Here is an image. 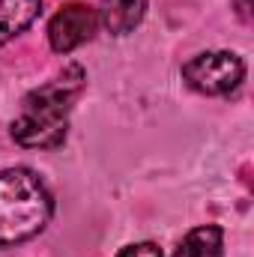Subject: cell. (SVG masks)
I'll list each match as a JSON object with an SVG mask.
<instances>
[{
	"label": "cell",
	"mask_w": 254,
	"mask_h": 257,
	"mask_svg": "<svg viewBox=\"0 0 254 257\" xmlns=\"http://www.w3.org/2000/svg\"><path fill=\"white\" fill-rule=\"evenodd\" d=\"M96 27H99L96 9L87 6V3L72 0V3L60 6L54 12V18L48 21V45L57 54H69V51L81 48L84 42H90Z\"/></svg>",
	"instance_id": "obj_4"
},
{
	"label": "cell",
	"mask_w": 254,
	"mask_h": 257,
	"mask_svg": "<svg viewBox=\"0 0 254 257\" xmlns=\"http://www.w3.org/2000/svg\"><path fill=\"white\" fill-rule=\"evenodd\" d=\"M96 15L111 36H126L144 21L147 0H99Z\"/></svg>",
	"instance_id": "obj_5"
},
{
	"label": "cell",
	"mask_w": 254,
	"mask_h": 257,
	"mask_svg": "<svg viewBox=\"0 0 254 257\" xmlns=\"http://www.w3.org/2000/svg\"><path fill=\"white\" fill-rule=\"evenodd\" d=\"M117 257H162V248L156 242H135V245H126Z\"/></svg>",
	"instance_id": "obj_8"
},
{
	"label": "cell",
	"mask_w": 254,
	"mask_h": 257,
	"mask_svg": "<svg viewBox=\"0 0 254 257\" xmlns=\"http://www.w3.org/2000/svg\"><path fill=\"white\" fill-rule=\"evenodd\" d=\"M42 12V0H0V48L24 33Z\"/></svg>",
	"instance_id": "obj_6"
},
{
	"label": "cell",
	"mask_w": 254,
	"mask_h": 257,
	"mask_svg": "<svg viewBox=\"0 0 254 257\" xmlns=\"http://www.w3.org/2000/svg\"><path fill=\"white\" fill-rule=\"evenodd\" d=\"M233 6H236L242 21H251V0H233Z\"/></svg>",
	"instance_id": "obj_9"
},
{
	"label": "cell",
	"mask_w": 254,
	"mask_h": 257,
	"mask_svg": "<svg viewBox=\"0 0 254 257\" xmlns=\"http://www.w3.org/2000/svg\"><path fill=\"white\" fill-rule=\"evenodd\" d=\"M54 212V197L27 168L0 171V248L33 239L45 230Z\"/></svg>",
	"instance_id": "obj_2"
},
{
	"label": "cell",
	"mask_w": 254,
	"mask_h": 257,
	"mask_svg": "<svg viewBox=\"0 0 254 257\" xmlns=\"http://www.w3.org/2000/svg\"><path fill=\"white\" fill-rule=\"evenodd\" d=\"M245 78V63L233 51H206L183 63V81L203 96H227Z\"/></svg>",
	"instance_id": "obj_3"
},
{
	"label": "cell",
	"mask_w": 254,
	"mask_h": 257,
	"mask_svg": "<svg viewBox=\"0 0 254 257\" xmlns=\"http://www.w3.org/2000/svg\"><path fill=\"white\" fill-rule=\"evenodd\" d=\"M221 248H224V230L218 224H200L186 233L174 257H221Z\"/></svg>",
	"instance_id": "obj_7"
},
{
	"label": "cell",
	"mask_w": 254,
	"mask_h": 257,
	"mask_svg": "<svg viewBox=\"0 0 254 257\" xmlns=\"http://www.w3.org/2000/svg\"><path fill=\"white\" fill-rule=\"evenodd\" d=\"M87 84V72L81 63L63 66L54 78L39 84L21 99V111L12 120V138L24 150H54L66 141L69 114L75 99Z\"/></svg>",
	"instance_id": "obj_1"
}]
</instances>
